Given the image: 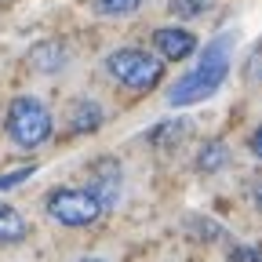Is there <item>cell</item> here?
Masks as SVG:
<instances>
[{
  "mask_svg": "<svg viewBox=\"0 0 262 262\" xmlns=\"http://www.w3.org/2000/svg\"><path fill=\"white\" fill-rule=\"evenodd\" d=\"M229 51H233V37H229V33L215 37L204 48L201 62H196L186 77L175 80V88L168 91V102L175 110H182V106H196V102H204V98H211L222 88V80L229 77Z\"/></svg>",
  "mask_w": 262,
  "mask_h": 262,
  "instance_id": "1",
  "label": "cell"
},
{
  "mask_svg": "<svg viewBox=\"0 0 262 262\" xmlns=\"http://www.w3.org/2000/svg\"><path fill=\"white\" fill-rule=\"evenodd\" d=\"M51 113L40 98H29V95H18L15 102L8 106V135L15 146L22 149H37L51 139Z\"/></svg>",
  "mask_w": 262,
  "mask_h": 262,
  "instance_id": "2",
  "label": "cell"
},
{
  "mask_svg": "<svg viewBox=\"0 0 262 262\" xmlns=\"http://www.w3.org/2000/svg\"><path fill=\"white\" fill-rule=\"evenodd\" d=\"M106 70H110L113 80H120L131 91H149L164 77V62L153 51H142V48H120L106 58Z\"/></svg>",
  "mask_w": 262,
  "mask_h": 262,
  "instance_id": "3",
  "label": "cell"
},
{
  "mask_svg": "<svg viewBox=\"0 0 262 262\" xmlns=\"http://www.w3.org/2000/svg\"><path fill=\"white\" fill-rule=\"evenodd\" d=\"M48 215L58 222V226H70V229H84V226H95L102 219V204L91 189H51L48 193Z\"/></svg>",
  "mask_w": 262,
  "mask_h": 262,
  "instance_id": "4",
  "label": "cell"
},
{
  "mask_svg": "<svg viewBox=\"0 0 262 262\" xmlns=\"http://www.w3.org/2000/svg\"><path fill=\"white\" fill-rule=\"evenodd\" d=\"M153 48L164 55V58H189L193 51H196V37L189 29H175V26H168V29H157L153 33Z\"/></svg>",
  "mask_w": 262,
  "mask_h": 262,
  "instance_id": "5",
  "label": "cell"
},
{
  "mask_svg": "<svg viewBox=\"0 0 262 262\" xmlns=\"http://www.w3.org/2000/svg\"><path fill=\"white\" fill-rule=\"evenodd\" d=\"M91 193L98 196L102 211H110V208L120 201V164H113V160H98V168H95V182H91Z\"/></svg>",
  "mask_w": 262,
  "mask_h": 262,
  "instance_id": "6",
  "label": "cell"
},
{
  "mask_svg": "<svg viewBox=\"0 0 262 262\" xmlns=\"http://www.w3.org/2000/svg\"><path fill=\"white\" fill-rule=\"evenodd\" d=\"M29 66L40 70V73H58L66 66V48L58 40H44V44H37L29 51Z\"/></svg>",
  "mask_w": 262,
  "mask_h": 262,
  "instance_id": "7",
  "label": "cell"
},
{
  "mask_svg": "<svg viewBox=\"0 0 262 262\" xmlns=\"http://www.w3.org/2000/svg\"><path fill=\"white\" fill-rule=\"evenodd\" d=\"M226 164H229V146H226V142H219V139L204 142V146H201V153H196V171H204V175L222 171Z\"/></svg>",
  "mask_w": 262,
  "mask_h": 262,
  "instance_id": "8",
  "label": "cell"
},
{
  "mask_svg": "<svg viewBox=\"0 0 262 262\" xmlns=\"http://www.w3.org/2000/svg\"><path fill=\"white\" fill-rule=\"evenodd\" d=\"M26 233H29L26 219L11 204L0 201V244H18V241H26Z\"/></svg>",
  "mask_w": 262,
  "mask_h": 262,
  "instance_id": "9",
  "label": "cell"
},
{
  "mask_svg": "<svg viewBox=\"0 0 262 262\" xmlns=\"http://www.w3.org/2000/svg\"><path fill=\"white\" fill-rule=\"evenodd\" d=\"M98 124H102V110H98L95 102H73V110H70V127L73 131H95Z\"/></svg>",
  "mask_w": 262,
  "mask_h": 262,
  "instance_id": "10",
  "label": "cell"
},
{
  "mask_svg": "<svg viewBox=\"0 0 262 262\" xmlns=\"http://www.w3.org/2000/svg\"><path fill=\"white\" fill-rule=\"evenodd\" d=\"M186 131H189V120H168V124H157L149 131V142L160 146V149H168V146H179L182 142Z\"/></svg>",
  "mask_w": 262,
  "mask_h": 262,
  "instance_id": "11",
  "label": "cell"
},
{
  "mask_svg": "<svg viewBox=\"0 0 262 262\" xmlns=\"http://www.w3.org/2000/svg\"><path fill=\"white\" fill-rule=\"evenodd\" d=\"M168 8L179 15V18H196L211 8V0H168Z\"/></svg>",
  "mask_w": 262,
  "mask_h": 262,
  "instance_id": "12",
  "label": "cell"
},
{
  "mask_svg": "<svg viewBox=\"0 0 262 262\" xmlns=\"http://www.w3.org/2000/svg\"><path fill=\"white\" fill-rule=\"evenodd\" d=\"M98 15H131V11H139L142 8V0H98Z\"/></svg>",
  "mask_w": 262,
  "mask_h": 262,
  "instance_id": "13",
  "label": "cell"
},
{
  "mask_svg": "<svg viewBox=\"0 0 262 262\" xmlns=\"http://www.w3.org/2000/svg\"><path fill=\"white\" fill-rule=\"evenodd\" d=\"M33 175H37V168H33V164L15 168V171H8V175H0V193H4V189H15L18 182H26V179H33Z\"/></svg>",
  "mask_w": 262,
  "mask_h": 262,
  "instance_id": "14",
  "label": "cell"
},
{
  "mask_svg": "<svg viewBox=\"0 0 262 262\" xmlns=\"http://www.w3.org/2000/svg\"><path fill=\"white\" fill-rule=\"evenodd\" d=\"M233 262H258L255 248H233Z\"/></svg>",
  "mask_w": 262,
  "mask_h": 262,
  "instance_id": "15",
  "label": "cell"
},
{
  "mask_svg": "<svg viewBox=\"0 0 262 262\" xmlns=\"http://www.w3.org/2000/svg\"><path fill=\"white\" fill-rule=\"evenodd\" d=\"M84 262H102V258H84Z\"/></svg>",
  "mask_w": 262,
  "mask_h": 262,
  "instance_id": "16",
  "label": "cell"
}]
</instances>
